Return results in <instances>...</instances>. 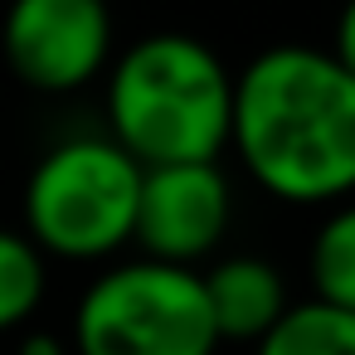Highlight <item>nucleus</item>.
I'll use <instances>...</instances> for the list:
<instances>
[{"label": "nucleus", "mask_w": 355, "mask_h": 355, "mask_svg": "<svg viewBox=\"0 0 355 355\" xmlns=\"http://www.w3.org/2000/svg\"><path fill=\"white\" fill-rule=\"evenodd\" d=\"M229 146L272 200L336 205L355 195V73L331 49H263L234 73Z\"/></svg>", "instance_id": "obj_1"}, {"label": "nucleus", "mask_w": 355, "mask_h": 355, "mask_svg": "<svg viewBox=\"0 0 355 355\" xmlns=\"http://www.w3.org/2000/svg\"><path fill=\"white\" fill-rule=\"evenodd\" d=\"M229 214H234V195L219 161L156 166V171H141L132 239L146 248L151 263L190 268L219 248V239L229 234Z\"/></svg>", "instance_id": "obj_6"}, {"label": "nucleus", "mask_w": 355, "mask_h": 355, "mask_svg": "<svg viewBox=\"0 0 355 355\" xmlns=\"http://www.w3.org/2000/svg\"><path fill=\"white\" fill-rule=\"evenodd\" d=\"M331 59H336L345 73H355V0H345V6H340V20H336V49H331Z\"/></svg>", "instance_id": "obj_11"}, {"label": "nucleus", "mask_w": 355, "mask_h": 355, "mask_svg": "<svg viewBox=\"0 0 355 355\" xmlns=\"http://www.w3.org/2000/svg\"><path fill=\"white\" fill-rule=\"evenodd\" d=\"M44 287H49L44 253L25 234L0 229V331L25 326L44 302Z\"/></svg>", "instance_id": "obj_10"}, {"label": "nucleus", "mask_w": 355, "mask_h": 355, "mask_svg": "<svg viewBox=\"0 0 355 355\" xmlns=\"http://www.w3.org/2000/svg\"><path fill=\"white\" fill-rule=\"evenodd\" d=\"M0 49L25 88L78 93L112 64V10L107 0H10Z\"/></svg>", "instance_id": "obj_5"}, {"label": "nucleus", "mask_w": 355, "mask_h": 355, "mask_svg": "<svg viewBox=\"0 0 355 355\" xmlns=\"http://www.w3.org/2000/svg\"><path fill=\"white\" fill-rule=\"evenodd\" d=\"M311 287L316 302L355 311V205H340L311 239Z\"/></svg>", "instance_id": "obj_9"}, {"label": "nucleus", "mask_w": 355, "mask_h": 355, "mask_svg": "<svg viewBox=\"0 0 355 355\" xmlns=\"http://www.w3.org/2000/svg\"><path fill=\"white\" fill-rule=\"evenodd\" d=\"M78 355H214V326L195 268L122 263L88 282L73 311Z\"/></svg>", "instance_id": "obj_4"}, {"label": "nucleus", "mask_w": 355, "mask_h": 355, "mask_svg": "<svg viewBox=\"0 0 355 355\" xmlns=\"http://www.w3.org/2000/svg\"><path fill=\"white\" fill-rule=\"evenodd\" d=\"M141 166L112 137H69L25 180V239L40 253L93 263L132 239Z\"/></svg>", "instance_id": "obj_3"}, {"label": "nucleus", "mask_w": 355, "mask_h": 355, "mask_svg": "<svg viewBox=\"0 0 355 355\" xmlns=\"http://www.w3.org/2000/svg\"><path fill=\"white\" fill-rule=\"evenodd\" d=\"M20 355H69V345H64L59 336H30V340L20 345Z\"/></svg>", "instance_id": "obj_12"}, {"label": "nucleus", "mask_w": 355, "mask_h": 355, "mask_svg": "<svg viewBox=\"0 0 355 355\" xmlns=\"http://www.w3.org/2000/svg\"><path fill=\"white\" fill-rule=\"evenodd\" d=\"M200 287H205L214 340H253L258 345L292 306L282 272L258 253L219 258L209 272H200Z\"/></svg>", "instance_id": "obj_7"}, {"label": "nucleus", "mask_w": 355, "mask_h": 355, "mask_svg": "<svg viewBox=\"0 0 355 355\" xmlns=\"http://www.w3.org/2000/svg\"><path fill=\"white\" fill-rule=\"evenodd\" d=\"M258 355H355V311L297 302L258 340Z\"/></svg>", "instance_id": "obj_8"}, {"label": "nucleus", "mask_w": 355, "mask_h": 355, "mask_svg": "<svg viewBox=\"0 0 355 355\" xmlns=\"http://www.w3.org/2000/svg\"><path fill=\"white\" fill-rule=\"evenodd\" d=\"M234 73L180 30L137 40L107 64V137L141 166H209L229 146Z\"/></svg>", "instance_id": "obj_2"}]
</instances>
